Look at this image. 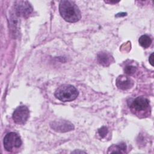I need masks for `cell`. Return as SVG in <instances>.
<instances>
[{
  "mask_svg": "<svg viewBox=\"0 0 154 154\" xmlns=\"http://www.w3.org/2000/svg\"><path fill=\"white\" fill-rule=\"evenodd\" d=\"M59 11L61 17L69 22H76L81 17L78 7L72 1L63 0L60 1Z\"/></svg>",
  "mask_w": 154,
  "mask_h": 154,
  "instance_id": "1",
  "label": "cell"
},
{
  "mask_svg": "<svg viewBox=\"0 0 154 154\" xmlns=\"http://www.w3.org/2000/svg\"><path fill=\"white\" fill-rule=\"evenodd\" d=\"M78 96L77 89L70 84H63L60 86L55 92V96L62 102H70Z\"/></svg>",
  "mask_w": 154,
  "mask_h": 154,
  "instance_id": "2",
  "label": "cell"
},
{
  "mask_svg": "<svg viewBox=\"0 0 154 154\" xmlns=\"http://www.w3.org/2000/svg\"><path fill=\"white\" fill-rule=\"evenodd\" d=\"M3 143L4 148L7 151L13 152L15 149L20 147L22 140L18 134L11 132L8 133L5 136Z\"/></svg>",
  "mask_w": 154,
  "mask_h": 154,
  "instance_id": "3",
  "label": "cell"
},
{
  "mask_svg": "<svg viewBox=\"0 0 154 154\" xmlns=\"http://www.w3.org/2000/svg\"><path fill=\"white\" fill-rule=\"evenodd\" d=\"M29 114L28 108L26 106L22 105L16 108L13 113L12 118L16 123L23 125L28 120Z\"/></svg>",
  "mask_w": 154,
  "mask_h": 154,
  "instance_id": "4",
  "label": "cell"
},
{
  "mask_svg": "<svg viewBox=\"0 0 154 154\" xmlns=\"http://www.w3.org/2000/svg\"><path fill=\"white\" fill-rule=\"evenodd\" d=\"M16 14L19 17H26L32 11V8L28 1H17L14 5Z\"/></svg>",
  "mask_w": 154,
  "mask_h": 154,
  "instance_id": "5",
  "label": "cell"
},
{
  "mask_svg": "<svg viewBox=\"0 0 154 154\" xmlns=\"http://www.w3.org/2000/svg\"><path fill=\"white\" fill-rule=\"evenodd\" d=\"M149 106V102L146 98L144 97H138L133 100L130 107L132 111L140 112L147 109Z\"/></svg>",
  "mask_w": 154,
  "mask_h": 154,
  "instance_id": "6",
  "label": "cell"
},
{
  "mask_svg": "<svg viewBox=\"0 0 154 154\" xmlns=\"http://www.w3.org/2000/svg\"><path fill=\"white\" fill-rule=\"evenodd\" d=\"M51 128L57 132H64L74 129L73 125L69 122L65 120L54 121L51 124Z\"/></svg>",
  "mask_w": 154,
  "mask_h": 154,
  "instance_id": "7",
  "label": "cell"
},
{
  "mask_svg": "<svg viewBox=\"0 0 154 154\" xmlns=\"http://www.w3.org/2000/svg\"><path fill=\"white\" fill-rule=\"evenodd\" d=\"M116 85L121 90H128L131 88L134 85V81L127 76L120 75L117 77L116 79Z\"/></svg>",
  "mask_w": 154,
  "mask_h": 154,
  "instance_id": "8",
  "label": "cell"
},
{
  "mask_svg": "<svg viewBox=\"0 0 154 154\" xmlns=\"http://www.w3.org/2000/svg\"><path fill=\"white\" fill-rule=\"evenodd\" d=\"M97 61L99 64L104 66H108L110 64L111 61V56L106 52H100L97 54Z\"/></svg>",
  "mask_w": 154,
  "mask_h": 154,
  "instance_id": "9",
  "label": "cell"
},
{
  "mask_svg": "<svg viewBox=\"0 0 154 154\" xmlns=\"http://www.w3.org/2000/svg\"><path fill=\"white\" fill-rule=\"evenodd\" d=\"M126 146L124 143H121L117 145L111 146L108 151V153H125L126 152Z\"/></svg>",
  "mask_w": 154,
  "mask_h": 154,
  "instance_id": "10",
  "label": "cell"
},
{
  "mask_svg": "<svg viewBox=\"0 0 154 154\" xmlns=\"http://www.w3.org/2000/svg\"><path fill=\"white\" fill-rule=\"evenodd\" d=\"M138 42L142 47H143L144 48H147L149 47L151 45L152 39L147 35H143L139 38Z\"/></svg>",
  "mask_w": 154,
  "mask_h": 154,
  "instance_id": "11",
  "label": "cell"
},
{
  "mask_svg": "<svg viewBox=\"0 0 154 154\" xmlns=\"http://www.w3.org/2000/svg\"><path fill=\"white\" fill-rule=\"evenodd\" d=\"M125 72L128 75H132L134 74L137 68L133 66H127L125 67Z\"/></svg>",
  "mask_w": 154,
  "mask_h": 154,
  "instance_id": "12",
  "label": "cell"
},
{
  "mask_svg": "<svg viewBox=\"0 0 154 154\" xmlns=\"http://www.w3.org/2000/svg\"><path fill=\"white\" fill-rule=\"evenodd\" d=\"M108 130L106 126H102L98 130L99 134L100 135V136L102 138L105 137L106 136V135L108 134Z\"/></svg>",
  "mask_w": 154,
  "mask_h": 154,
  "instance_id": "13",
  "label": "cell"
},
{
  "mask_svg": "<svg viewBox=\"0 0 154 154\" xmlns=\"http://www.w3.org/2000/svg\"><path fill=\"white\" fill-rule=\"evenodd\" d=\"M153 54L152 53V54L150 55V57H149V63H150V64L152 66H153Z\"/></svg>",
  "mask_w": 154,
  "mask_h": 154,
  "instance_id": "14",
  "label": "cell"
}]
</instances>
